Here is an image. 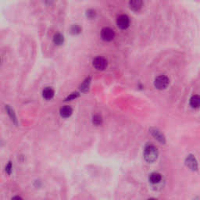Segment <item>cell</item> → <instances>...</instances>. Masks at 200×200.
<instances>
[{
	"instance_id": "1",
	"label": "cell",
	"mask_w": 200,
	"mask_h": 200,
	"mask_svg": "<svg viewBox=\"0 0 200 200\" xmlns=\"http://www.w3.org/2000/svg\"><path fill=\"white\" fill-rule=\"evenodd\" d=\"M158 157V150L154 145H148L144 150V158L148 162H153Z\"/></svg>"
},
{
	"instance_id": "2",
	"label": "cell",
	"mask_w": 200,
	"mask_h": 200,
	"mask_svg": "<svg viewBox=\"0 0 200 200\" xmlns=\"http://www.w3.org/2000/svg\"><path fill=\"white\" fill-rule=\"evenodd\" d=\"M170 80L165 75H159L157 77H155V81H154V85L159 90L165 89L169 85Z\"/></svg>"
},
{
	"instance_id": "3",
	"label": "cell",
	"mask_w": 200,
	"mask_h": 200,
	"mask_svg": "<svg viewBox=\"0 0 200 200\" xmlns=\"http://www.w3.org/2000/svg\"><path fill=\"white\" fill-rule=\"evenodd\" d=\"M92 64L96 70H103L107 66V60L102 56H97L93 59Z\"/></svg>"
},
{
	"instance_id": "4",
	"label": "cell",
	"mask_w": 200,
	"mask_h": 200,
	"mask_svg": "<svg viewBox=\"0 0 200 200\" xmlns=\"http://www.w3.org/2000/svg\"><path fill=\"white\" fill-rule=\"evenodd\" d=\"M116 25L121 30H125L130 25V19L127 15H120L116 19Z\"/></svg>"
},
{
	"instance_id": "5",
	"label": "cell",
	"mask_w": 200,
	"mask_h": 200,
	"mask_svg": "<svg viewBox=\"0 0 200 200\" xmlns=\"http://www.w3.org/2000/svg\"><path fill=\"white\" fill-rule=\"evenodd\" d=\"M101 37L102 40L105 41H112L115 37L114 30L111 29L110 27H104L101 31Z\"/></svg>"
},
{
	"instance_id": "6",
	"label": "cell",
	"mask_w": 200,
	"mask_h": 200,
	"mask_svg": "<svg viewBox=\"0 0 200 200\" xmlns=\"http://www.w3.org/2000/svg\"><path fill=\"white\" fill-rule=\"evenodd\" d=\"M185 164L188 167H189L191 170H197L198 163L193 155H188L185 159Z\"/></svg>"
},
{
	"instance_id": "7",
	"label": "cell",
	"mask_w": 200,
	"mask_h": 200,
	"mask_svg": "<svg viewBox=\"0 0 200 200\" xmlns=\"http://www.w3.org/2000/svg\"><path fill=\"white\" fill-rule=\"evenodd\" d=\"M143 5L142 0H130L129 6L133 11H138L141 9Z\"/></svg>"
},
{
	"instance_id": "8",
	"label": "cell",
	"mask_w": 200,
	"mask_h": 200,
	"mask_svg": "<svg viewBox=\"0 0 200 200\" xmlns=\"http://www.w3.org/2000/svg\"><path fill=\"white\" fill-rule=\"evenodd\" d=\"M60 116L63 118L70 117L73 113V109L69 105H65L60 109Z\"/></svg>"
},
{
	"instance_id": "9",
	"label": "cell",
	"mask_w": 200,
	"mask_h": 200,
	"mask_svg": "<svg viewBox=\"0 0 200 200\" xmlns=\"http://www.w3.org/2000/svg\"><path fill=\"white\" fill-rule=\"evenodd\" d=\"M54 95H55V91H54V90L52 89V88H45L42 91L43 98L46 100L52 99L54 97Z\"/></svg>"
},
{
	"instance_id": "10",
	"label": "cell",
	"mask_w": 200,
	"mask_h": 200,
	"mask_svg": "<svg viewBox=\"0 0 200 200\" xmlns=\"http://www.w3.org/2000/svg\"><path fill=\"white\" fill-rule=\"evenodd\" d=\"M148 180H149V182L152 184H157V183L160 182V180H162V175L159 173L153 172L149 175Z\"/></svg>"
},
{
	"instance_id": "11",
	"label": "cell",
	"mask_w": 200,
	"mask_h": 200,
	"mask_svg": "<svg viewBox=\"0 0 200 200\" xmlns=\"http://www.w3.org/2000/svg\"><path fill=\"white\" fill-rule=\"evenodd\" d=\"M151 132H152V135L155 137V139H157L158 141H160L161 143H165L164 136L161 134V132L159 130H157V129H152V130H151Z\"/></svg>"
},
{
	"instance_id": "12",
	"label": "cell",
	"mask_w": 200,
	"mask_h": 200,
	"mask_svg": "<svg viewBox=\"0 0 200 200\" xmlns=\"http://www.w3.org/2000/svg\"><path fill=\"white\" fill-rule=\"evenodd\" d=\"M190 105L192 108H197L199 107L200 105V98L198 95H193L190 99Z\"/></svg>"
},
{
	"instance_id": "13",
	"label": "cell",
	"mask_w": 200,
	"mask_h": 200,
	"mask_svg": "<svg viewBox=\"0 0 200 200\" xmlns=\"http://www.w3.org/2000/svg\"><path fill=\"white\" fill-rule=\"evenodd\" d=\"M90 84H91V77H88L83 81L82 84H80V91H82V92H86V91H88V90L89 88Z\"/></svg>"
},
{
	"instance_id": "14",
	"label": "cell",
	"mask_w": 200,
	"mask_h": 200,
	"mask_svg": "<svg viewBox=\"0 0 200 200\" xmlns=\"http://www.w3.org/2000/svg\"><path fill=\"white\" fill-rule=\"evenodd\" d=\"M53 42L56 45H61L64 42V37L60 33L55 34L53 37Z\"/></svg>"
},
{
	"instance_id": "15",
	"label": "cell",
	"mask_w": 200,
	"mask_h": 200,
	"mask_svg": "<svg viewBox=\"0 0 200 200\" xmlns=\"http://www.w3.org/2000/svg\"><path fill=\"white\" fill-rule=\"evenodd\" d=\"M5 110L7 112L9 117L11 118L12 121L16 124V123H17V120H16V115H15V112L14 111H13V109H12L9 105H5Z\"/></svg>"
},
{
	"instance_id": "16",
	"label": "cell",
	"mask_w": 200,
	"mask_h": 200,
	"mask_svg": "<svg viewBox=\"0 0 200 200\" xmlns=\"http://www.w3.org/2000/svg\"><path fill=\"white\" fill-rule=\"evenodd\" d=\"M82 28L79 26L78 24H73L71 27H70V32L73 35H77V34L81 33Z\"/></svg>"
},
{
	"instance_id": "17",
	"label": "cell",
	"mask_w": 200,
	"mask_h": 200,
	"mask_svg": "<svg viewBox=\"0 0 200 200\" xmlns=\"http://www.w3.org/2000/svg\"><path fill=\"white\" fill-rule=\"evenodd\" d=\"M95 16H96V12H95V10H94V9H89L86 11V16H87L88 19H94V18L95 17Z\"/></svg>"
},
{
	"instance_id": "18",
	"label": "cell",
	"mask_w": 200,
	"mask_h": 200,
	"mask_svg": "<svg viewBox=\"0 0 200 200\" xmlns=\"http://www.w3.org/2000/svg\"><path fill=\"white\" fill-rule=\"evenodd\" d=\"M92 122H93V123H94V124H95V125H100V124H102V116H99V115H95V116H93Z\"/></svg>"
},
{
	"instance_id": "19",
	"label": "cell",
	"mask_w": 200,
	"mask_h": 200,
	"mask_svg": "<svg viewBox=\"0 0 200 200\" xmlns=\"http://www.w3.org/2000/svg\"><path fill=\"white\" fill-rule=\"evenodd\" d=\"M79 96V93L78 92H73L71 93L69 96H67V98L65 99V101H70V100L75 99Z\"/></svg>"
},
{
	"instance_id": "20",
	"label": "cell",
	"mask_w": 200,
	"mask_h": 200,
	"mask_svg": "<svg viewBox=\"0 0 200 200\" xmlns=\"http://www.w3.org/2000/svg\"><path fill=\"white\" fill-rule=\"evenodd\" d=\"M5 172L8 174H10L11 172H12V163H11V162H9V163L5 166Z\"/></svg>"
}]
</instances>
